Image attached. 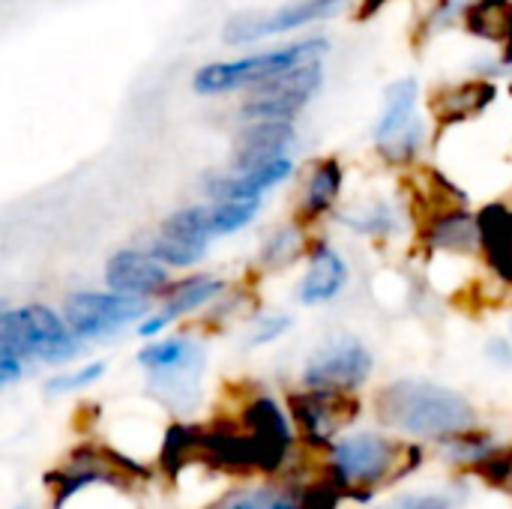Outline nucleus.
Masks as SVG:
<instances>
[{
    "label": "nucleus",
    "instance_id": "1",
    "mask_svg": "<svg viewBox=\"0 0 512 509\" xmlns=\"http://www.w3.org/2000/svg\"><path fill=\"white\" fill-rule=\"evenodd\" d=\"M378 420L387 429H399L417 438H450L477 429L474 405L441 384L429 381H396L375 399Z\"/></svg>",
    "mask_w": 512,
    "mask_h": 509
},
{
    "label": "nucleus",
    "instance_id": "2",
    "mask_svg": "<svg viewBox=\"0 0 512 509\" xmlns=\"http://www.w3.org/2000/svg\"><path fill=\"white\" fill-rule=\"evenodd\" d=\"M423 462L420 447H399L375 432H360L330 444V465L354 489H372L381 483H396Z\"/></svg>",
    "mask_w": 512,
    "mask_h": 509
},
{
    "label": "nucleus",
    "instance_id": "3",
    "mask_svg": "<svg viewBox=\"0 0 512 509\" xmlns=\"http://www.w3.org/2000/svg\"><path fill=\"white\" fill-rule=\"evenodd\" d=\"M78 339L81 336H75L72 327L45 306L0 315V351H12L24 360L36 357L42 363H66L81 354Z\"/></svg>",
    "mask_w": 512,
    "mask_h": 509
},
{
    "label": "nucleus",
    "instance_id": "4",
    "mask_svg": "<svg viewBox=\"0 0 512 509\" xmlns=\"http://www.w3.org/2000/svg\"><path fill=\"white\" fill-rule=\"evenodd\" d=\"M324 51H327L324 39H309V42H297V45L276 48L267 54L243 57V60L210 63L204 69H198L195 90L204 96H213V93H225V90H237V87H258V84H264V81L300 66V63L321 60Z\"/></svg>",
    "mask_w": 512,
    "mask_h": 509
},
{
    "label": "nucleus",
    "instance_id": "5",
    "mask_svg": "<svg viewBox=\"0 0 512 509\" xmlns=\"http://www.w3.org/2000/svg\"><path fill=\"white\" fill-rule=\"evenodd\" d=\"M372 375V354L360 339L339 336L327 345H321L306 369L303 384L312 390H354Z\"/></svg>",
    "mask_w": 512,
    "mask_h": 509
},
{
    "label": "nucleus",
    "instance_id": "6",
    "mask_svg": "<svg viewBox=\"0 0 512 509\" xmlns=\"http://www.w3.org/2000/svg\"><path fill=\"white\" fill-rule=\"evenodd\" d=\"M321 63L309 60L300 63L264 84H258V93L246 102V117L252 120H291L321 87Z\"/></svg>",
    "mask_w": 512,
    "mask_h": 509
},
{
    "label": "nucleus",
    "instance_id": "7",
    "mask_svg": "<svg viewBox=\"0 0 512 509\" xmlns=\"http://www.w3.org/2000/svg\"><path fill=\"white\" fill-rule=\"evenodd\" d=\"M147 306L132 294H93L81 291L66 300V324L81 339H102L132 321H138Z\"/></svg>",
    "mask_w": 512,
    "mask_h": 509
},
{
    "label": "nucleus",
    "instance_id": "8",
    "mask_svg": "<svg viewBox=\"0 0 512 509\" xmlns=\"http://www.w3.org/2000/svg\"><path fill=\"white\" fill-rule=\"evenodd\" d=\"M291 417L309 444H327L339 429L351 426L360 414V402L351 390H312L288 399Z\"/></svg>",
    "mask_w": 512,
    "mask_h": 509
},
{
    "label": "nucleus",
    "instance_id": "9",
    "mask_svg": "<svg viewBox=\"0 0 512 509\" xmlns=\"http://www.w3.org/2000/svg\"><path fill=\"white\" fill-rule=\"evenodd\" d=\"M414 99H417V84L411 78L396 81L387 90V108H384L378 132H375L378 147L387 159L402 162V159L414 156V150L420 147L423 123L414 111Z\"/></svg>",
    "mask_w": 512,
    "mask_h": 509
},
{
    "label": "nucleus",
    "instance_id": "10",
    "mask_svg": "<svg viewBox=\"0 0 512 509\" xmlns=\"http://www.w3.org/2000/svg\"><path fill=\"white\" fill-rule=\"evenodd\" d=\"M336 9H339V0H294V3H285L282 9H276L270 15L243 12V15H237V18L228 21L225 39L234 42V45L252 42V39H261V36H273V33L294 30V27H303L309 21L327 18Z\"/></svg>",
    "mask_w": 512,
    "mask_h": 509
},
{
    "label": "nucleus",
    "instance_id": "11",
    "mask_svg": "<svg viewBox=\"0 0 512 509\" xmlns=\"http://www.w3.org/2000/svg\"><path fill=\"white\" fill-rule=\"evenodd\" d=\"M291 141H294L291 120H255L237 138L234 168L237 171H249V168H261V165L279 162V159H285L282 153L291 147Z\"/></svg>",
    "mask_w": 512,
    "mask_h": 509
},
{
    "label": "nucleus",
    "instance_id": "12",
    "mask_svg": "<svg viewBox=\"0 0 512 509\" xmlns=\"http://www.w3.org/2000/svg\"><path fill=\"white\" fill-rule=\"evenodd\" d=\"M105 282L117 294H153L168 282V273L159 261L141 255V252H120L108 261Z\"/></svg>",
    "mask_w": 512,
    "mask_h": 509
},
{
    "label": "nucleus",
    "instance_id": "13",
    "mask_svg": "<svg viewBox=\"0 0 512 509\" xmlns=\"http://www.w3.org/2000/svg\"><path fill=\"white\" fill-rule=\"evenodd\" d=\"M480 246L486 252L489 267L512 282V210L492 204L480 213Z\"/></svg>",
    "mask_w": 512,
    "mask_h": 509
},
{
    "label": "nucleus",
    "instance_id": "14",
    "mask_svg": "<svg viewBox=\"0 0 512 509\" xmlns=\"http://www.w3.org/2000/svg\"><path fill=\"white\" fill-rule=\"evenodd\" d=\"M345 279H348L345 261H342L333 249L318 246V249H315V258H312V270H309L306 279L300 282V300H303L306 306L327 303V300H333V297L345 288Z\"/></svg>",
    "mask_w": 512,
    "mask_h": 509
},
{
    "label": "nucleus",
    "instance_id": "15",
    "mask_svg": "<svg viewBox=\"0 0 512 509\" xmlns=\"http://www.w3.org/2000/svg\"><path fill=\"white\" fill-rule=\"evenodd\" d=\"M291 174V162L279 159L261 168H249V171H237L234 177H219L210 183V195L219 201H237V198H258L264 189L282 183Z\"/></svg>",
    "mask_w": 512,
    "mask_h": 509
},
{
    "label": "nucleus",
    "instance_id": "16",
    "mask_svg": "<svg viewBox=\"0 0 512 509\" xmlns=\"http://www.w3.org/2000/svg\"><path fill=\"white\" fill-rule=\"evenodd\" d=\"M492 99H495V87L489 81H468V84H459V87L435 96L432 114L444 126H450V123H462V120L480 114Z\"/></svg>",
    "mask_w": 512,
    "mask_h": 509
},
{
    "label": "nucleus",
    "instance_id": "17",
    "mask_svg": "<svg viewBox=\"0 0 512 509\" xmlns=\"http://www.w3.org/2000/svg\"><path fill=\"white\" fill-rule=\"evenodd\" d=\"M465 21L471 33L483 39L507 42L512 30V3L510 0H474L465 12Z\"/></svg>",
    "mask_w": 512,
    "mask_h": 509
},
{
    "label": "nucleus",
    "instance_id": "18",
    "mask_svg": "<svg viewBox=\"0 0 512 509\" xmlns=\"http://www.w3.org/2000/svg\"><path fill=\"white\" fill-rule=\"evenodd\" d=\"M339 186H342V168L336 159L330 162H321L309 180V189H306V198L300 204V216L303 219H315L321 216L339 195Z\"/></svg>",
    "mask_w": 512,
    "mask_h": 509
},
{
    "label": "nucleus",
    "instance_id": "19",
    "mask_svg": "<svg viewBox=\"0 0 512 509\" xmlns=\"http://www.w3.org/2000/svg\"><path fill=\"white\" fill-rule=\"evenodd\" d=\"M432 243L435 246H444V249H456V252H468L474 249L480 240V222L471 219L468 213H447V216H438L435 225H432Z\"/></svg>",
    "mask_w": 512,
    "mask_h": 509
},
{
    "label": "nucleus",
    "instance_id": "20",
    "mask_svg": "<svg viewBox=\"0 0 512 509\" xmlns=\"http://www.w3.org/2000/svg\"><path fill=\"white\" fill-rule=\"evenodd\" d=\"M441 450H444L447 462L477 468L480 462H486V459H492L498 453V444L489 435H480L477 429H471V432H459V435L444 438Z\"/></svg>",
    "mask_w": 512,
    "mask_h": 509
},
{
    "label": "nucleus",
    "instance_id": "21",
    "mask_svg": "<svg viewBox=\"0 0 512 509\" xmlns=\"http://www.w3.org/2000/svg\"><path fill=\"white\" fill-rule=\"evenodd\" d=\"M222 291V282L219 279H210V276H198V279H189L183 285H177L165 303V315L174 321L177 315H186V312H195L201 309L207 300H213L216 294Z\"/></svg>",
    "mask_w": 512,
    "mask_h": 509
},
{
    "label": "nucleus",
    "instance_id": "22",
    "mask_svg": "<svg viewBox=\"0 0 512 509\" xmlns=\"http://www.w3.org/2000/svg\"><path fill=\"white\" fill-rule=\"evenodd\" d=\"M345 495H351V486L330 465V468H324V474L318 480H312V486H306V492L297 498V509H336Z\"/></svg>",
    "mask_w": 512,
    "mask_h": 509
},
{
    "label": "nucleus",
    "instance_id": "23",
    "mask_svg": "<svg viewBox=\"0 0 512 509\" xmlns=\"http://www.w3.org/2000/svg\"><path fill=\"white\" fill-rule=\"evenodd\" d=\"M468 504V489L465 486H450V489H435V492H405L390 498L378 509H462Z\"/></svg>",
    "mask_w": 512,
    "mask_h": 509
},
{
    "label": "nucleus",
    "instance_id": "24",
    "mask_svg": "<svg viewBox=\"0 0 512 509\" xmlns=\"http://www.w3.org/2000/svg\"><path fill=\"white\" fill-rule=\"evenodd\" d=\"M204 252H207V240L180 237V234H159L153 243V255L174 267H189V264L201 261Z\"/></svg>",
    "mask_w": 512,
    "mask_h": 509
},
{
    "label": "nucleus",
    "instance_id": "25",
    "mask_svg": "<svg viewBox=\"0 0 512 509\" xmlns=\"http://www.w3.org/2000/svg\"><path fill=\"white\" fill-rule=\"evenodd\" d=\"M201 348L189 339H165V342H156L150 348H144L138 354V363L147 366L150 372H162V369H174L180 363H186L189 357H195Z\"/></svg>",
    "mask_w": 512,
    "mask_h": 509
},
{
    "label": "nucleus",
    "instance_id": "26",
    "mask_svg": "<svg viewBox=\"0 0 512 509\" xmlns=\"http://www.w3.org/2000/svg\"><path fill=\"white\" fill-rule=\"evenodd\" d=\"M255 213H258V198L222 201L219 207L210 210V231H213V234H231V231L249 225Z\"/></svg>",
    "mask_w": 512,
    "mask_h": 509
},
{
    "label": "nucleus",
    "instance_id": "27",
    "mask_svg": "<svg viewBox=\"0 0 512 509\" xmlns=\"http://www.w3.org/2000/svg\"><path fill=\"white\" fill-rule=\"evenodd\" d=\"M105 375V363H90L78 372H69V375H57L45 384V393L51 396H66V393H75L81 387H90L93 381H99Z\"/></svg>",
    "mask_w": 512,
    "mask_h": 509
},
{
    "label": "nucleus",
    "instance_id": "28",
    "mask_svg": "<svg viewBox=\"0 0 512 509\" xmlns=\"http://www.w3.org/2000/svg\"><path fill=\"white\" fill-rule=\"evenodd\" d=\"M288 327H291V321L285 315H264L258 321V327L252 330V336H249V348H258V345H267V342L279 339Z\"/></svg>",
    "mask_w": 512,
    "mask_h": 509
},
{
    "label": "nucleus",
    "instance_id": "29",
    "mask_svg": "<svg viewBox=\"0 0 512 509\" xmlns=\"http://www.w3.org/2000/svg\"><path fill=\"white\" fill-rule=\"evenodd\" d=\"M24 375V357L12 354V351H0V381L9 387Z\"/></svg>",
    "mask_w": 512,
    "mask_h": 509
},
{
    "label": "nucleus",
    "instance_id": "30",
    "mask_svg": "<svg viewBox=\"0 0 512 509\" xmlns=\"http://www.w3.org/2000/svg\"><path fill=\"white\" fill-rule=\"evenodd\" d=\"M225 509H264V495H243V498L231 501Z\"/></svg>",
    "mask_w": 512,
    "mask_h": 509
},
{
    "label": "nucleus",
    "instance_id": "31",
    "mask_svg": "<svg viewBox=\"0 0 512 509\" xmlns=\"http://www.w3.org/2000/svg\"><path fill=\"white\" fill-rule=\"evenodd\" d=\"M267 509H297V498H288V495H282V498H273Z\"/></svg>",
    "mask_w": 512,
    "mask_h": 509
},
{
    "label": "nucleus",
    "instance_id": "32",
    "mask_svg": "<svg viewBox=\"0 0 512 509\" xmlns=\"http://www.w3.org/2000/svg\"><path fill=\"white\" fill-rule=\"evenodd\" d=\"M384 3H387V0H363V9H360V15H363V18H369V15H375V12H378Z\"/></svg>",
    "mask_w": 512,
    "mask_h": 509
},
{
    "label": "nucleus",
    "instance_id": "33",
    "mask_svg": "<svg viewBox=\"0 0 512 509\" xmlns=\"http://www.w3.org/2000/svg\"><path fill=\"white\" fill-rule=\"evenodd\" d=\"M15 509H33V501H24V504H18Z\"/></svg>",
    "mask_w": 512,
    "mask_h": 509
}]
</instances>
